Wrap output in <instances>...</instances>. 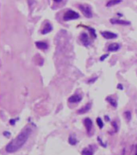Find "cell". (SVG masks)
Returning a JSON list of instances; mask_svg holds the SVG:
<instances>
[{"label":"cell","mask_w":137,"mask_h":155,"mask_svg":"<svg viewBox=\"0 0 137 155\" xmlns=\"http://www.w3.org/2000/svg\"><path fill=\"white\" fill-rule=\"evenodd\" d=\"M117 88H118L120 90H122L123 89V85H122L121 84H119V85H117Z\"/></svg>","instance_id":"cb8c5ba5"},{"label":"cell","mask_w":137,"mask_h":155,"mask_svg":"<svg viewBox=\"0 0 137 155\" xmlns=\"http://www.w3.org/2000/svg\"><path fill=\"white\" fill-rule=\"evenodd\" d=\"M84 126L86 128V130L88 131V133H90L91 130H92V125H93V123L92 121L91 120L90 118H86L84 120Z\"/></svg>","instance_id":"ba28073f"},{"label":"cell","mask_w":137,"mask_h":155,"mask_svg":"<svg viewBox=\"0 0 137 155\" xmlns=\"http://www.w3.org/2000/svg\"><path fill=\"white\" fill-rule=\"evenodd\" d=\"M97 80V77H94L93 79H91V80H89L88 83H93L94 81H96Z\"/></svg>","instance_id":"603a6c76"},{"label":"cell","mask_w":137,"mask_h":155,"mask_svg":"<svg viewBox=\"0 0 137 155\" xmlns=\"http://www.w3.org/2000/svg\"><path fill=\"white\" fill-rule=\"evenodd\" d=\"M120 48V46L119 44H116V43H113L112 44H110L108 46V51L109 52H116Z\"/></svg>","instance_id":"8fae6325"},{"label":"cell","mask_w":137,"mask_h":155,"mask_svg":"<svg viewBox=\"0 0 137 155\" xmlns=\"http://www.w3.org/2000/svg\"><path fill=\"white\" fill-rule=\"evenodd\" d=\"M80 40L82 42V44L84 45L85 47H88L89 44H90V40H89V37L87 33L83 32L81 33L80 35Z\"/></svg>","instance_id":"5b68a950"},{"label":"cell","mask_w":137,"mask_h":155,"mask_svg":"<svg viewBox=\"0 0 137 155\" xmlns=\"http://www.w3.org/2000/svg\"><path fill=\"white\" fill-rule=\"evenodd\" d=\"M68 142H69V143L71 144V145L75 146V145H76V144L77 143V140H76V138L74 137V136H70V137H69Z\"/></svg>","instance_id":"e0dca14e"},{"label":"cell","mask_w":137,"mask_h":155,"mask_svg":"<svg viewBox=\"0 0 137 155\" xmlns=\"http://www.w3.org/2000/svg\"><path fill=\"white\" fill-rule=\"evenodd\" d=\"M106 100H107L113 107H117V101L116 99H114V98H112V97H108L106 98Z\"/></svg>","instance_id":"5bb4252c"},{"label":"cell","mask_w":137,"mask_h":155,"mask_svg":"<svg viewBox=\"0 0 137 155\" xmlns=\"http://www.w3.org/2000/svg\"><path fill=\"white\" fill-rule=\"evenodd\" d=\"M79 18H80V15L73 10H67L63 15V20L64 21L75 20V19H78Z\"/></svg>","instance_id":"3957f363"},{"label":"cell","mask_w":137,"mask_h":155,"mask_svg":"<svg viewBox=\"0 0 137 155\" xmlns=\"http://www.w3.org/2000/svg\"><path fill=\"white\" fill-rule=\"evenodd\" d=\"M112 125L115 128V130H116V132L118 130V127H117V124L116 122H112Z\"/></svg>","instance_id":"7402d4cb"},{"label":"cell","mask_w":137,"mask_h":155,"mask_svg":"<svg viewBox=\"0 0 137 155\" xmlns=\"http://www.w3.org/2000/svg\"><path fill=\"white\" fill-rule=\"evenodd\" d=\"M78 8L81 11V12L84 14L86 18L91 19L93 16V12L91 6L88 4H79L78 5Z\"/></svg>","instance_id":"7a4b0ae2"},{"label":"cell","mask_w":137,"mask_h":155,"mask_svg":"<svg viewBox=\"0 0 137 155\" xmlns=\"http://www.w3.org/2000/svg\"><path fill=\"white\" fill-rule=\"evenodd\" d=\"M3 134H4V136H7V137H10V136H11V134H10L9 132H4Z\"/></svg>","instance_id":"d4e9b609"},{"label":"cell","mask_w":137,"mask_h":155,"mask_svg":"<svg viewBox=\"0 0 137 155\" xmlns=\"http://www.w3.org/2000/svg\"><path fill=\"white\" fill-rule=\"evenodd\" d=\"M124 117L127 121H130L132 119V114H131V112L130 111H126L124 113Z\"/></svg>","instance_id":"ac0fdd59"},{"label":"cell","mask_w":137,"mask_h":155,"mask_svg":"<svg viewBox=\"0 0 137 155\" xmlns=\"http://www.w3.org/2000/svg\"><path fill=\"white\" fill-rule=\"evenodd\" d=\"M31 134V130L30 128L24 129L15 138L12 140L6 146V151L8 153H15L17 150H19L27 142Z\"/></svg>","instance_id":"6da1fadb"},{"label":"cell","mask_w":137,"mask_h":155,"mask_svg":"<svg viewBox=\"0 0 137 155\" xmlns=\"http://www.w3.org/2000/svg\"><path fill=\"white\" fill-rule=\"evenodd\" d=\"M53 1H54L55 3H61L63 0H53Z\"/></svg>","instance_id":"484cf974"},{"label":"cell","mask_w":137,"mask_h":155,"mask_svg":"<svg viewBox=\"0 0 137 155\" xmlns=\"http://www.w3.org/2000/svg\"><path fill=\"white\" fill-rule=\"evenodd\" d=\"M96 123L98 126L100 127V129H102L104 127V123H103V121H102V119L100 117H98L96 119Z\"/></svg>","instance_id":"d6986e66"},{"label":"cell","mask_w":137,"mask_h":155,"mask_svg":"<svg viewBox=\"0 0 137 155\" xmlns=\"http://www.w3.org/2000/svg\"><path fill=\"white\" fill-rule=\"evenodd\" d=\"M81 101H82V97L78 94H75L68 98V101L71 103H78Z\"/></svg>","instance_id":"9c48e42d"},{"label":"cell","mask_w":137,"mask_h":155,"mask_svg":"<svg viewBox=\"0 0 137 155\" xmlns=\"http://www.w3.org/2000/svg\"><path fill=\"white\" fill-rule=\"evenodd\" d=\"M131 155H137V145H134L132 147Z\"/></svg>","instance_id":"ffe728a7"},{"label":"cell","mask_w":137,"mask_h":155,"mask_svg":"<svg viewBox=\"0 0 137 155\" xmlns=\"http://www.w3.org/2000/svg\"><path fill=\"white\" fill-rule=\"evenodd\" d=\"M93 150L90 148H85L82 151V155H93Z\"/></svg>","instance_id":"9a60e30c"},{"label":"cell","mask_w":137,"mask_h":155,"mask_svg":"<svg viewBox=\"0 0 137 155\" xmlns=\"http://www.w3.org/2000/svg\"><path fill=\"white\" fill-rule=\"evenodd\" d=\"M91 109V104H87L84 107H83L82 109H80V110H78V113L79 114H84L88 113Z\"/></svg>","instance_id":"4fadbf2b"},{"label":"cell","mask_w":137,"mask_h":155,"mask_svg":"<svg viewBox=\"0 0 137 155\" xmlns=\"http://www.w3.org/2000/svg\"><path fill=\"white\" fill-rule=\"evenodd\" d=\"M35 46H36L39 49H40V50H47V49L48 48L47 44L45 43V42H42V41H38V42H36V43H35Z\"/></svg>","instance_id":"30bf717a"},{"label":"cell","mask_w":137,"mask_h":155,"mask_svg":"<svg viewBox=\"0 0 137 155\" xmlns=\"http://www.w3.org/2000/svg\"><path fill=\"white\" fill-rule=\"evenodd\" d=\"M101 35H102V36L105 38L106 40H113V39L117 38V36H118L116 34L111 32H102Z\"/></svg>","instance_id":"8992f818"},{"label":"cell","mask_w":137,"mask_h":155,"mask_svg":"<svg viewBox=\"0 0 137 155\" xmlns=\"http://www.w3.org/2000/svg\"><path fill=\"white\" fill-rule=\"evenodd\" d=\"M110 22L112 24H119L123 25V26H128V25L131 24V23L128 21L122 20V19H111Z\"/></svg>","instance_id":"277c9868"},{"label":"cell","mask_w":137,"mask_h":155,"mask_svg":"<svg viewBox=\"0 0 137 155\" xmlns=\"http://www.w3.org/2000/svg\"><path fill=\"white\" fill-rule=\"evenodd\" d=\"M108 54H106V55H104V56H102V57L100 58V61H103V60H104L105 59L108 57Z\"/></svg>","instance_id":"44dd1931"},{"label":"cell","mask_w":137,"mask_h":155,"mask_svg":"<svg viewBox=\"0 0 137 155\" xmlns=\"http://www.w3.org/2000/svg\"><path fill=\"white\" fill-rule=\"evenodd\" d=\"M122 3V0H109L108 2L106 3V7H111L113 6H116L117 4H120Z\"/></svg>","instance_id":"7c38bea8"},{"label":"cell","mask_w":137,"mask_h":155,"mask_svg":"<svg viewBox=\"0 0 137 155\" xmlns=\"http://www.w3.org/2000/svg\"><path fill=\"white\" fill-rule=\"evenodd\" d=\"M88 29L89 32H90V34H91V36H92V38H96V30L94 28H89V27H86Z\"/></svg>","instance_id":"2e32d148"},{"label":"cell","mask_w":137,"mask_h":155,"mask_svg":"<svg viewBox=\"0 0 137 155\" xmlns=\"http://www.w3.org/2000/svg\"><path fill=\"white\" fill-rule=\"evenodd\" d=\"M52 25L49 22H47L44 25V28L42 29V31H41V33L43 34V35H46V34H48L49 32H51V31H52Z\"/></svg>","instance_id":"52a82bcc"}]
</instances>
